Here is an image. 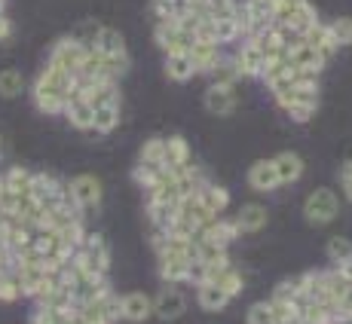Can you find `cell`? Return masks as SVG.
I'll return each instance as SVG.
<instances>
[{
    "mask_svg": "<svg viewBox=\"0 0 352 324\" xmlns=\"http://www.w3.org/2000/svg\"><path fill=\"white\" fill-rule=\"evenodd\" d=\"M202 104H206V111L214 113V117H230V113L236 111V104H239V98H236L233 86L212 83L206 89V95H202Z\"/></svg>",
    "mask_w": 352,
    "mask_h": 324,
    "instance_id": "obj_12",
    "label": "cell"
},
{
    "mask_svg": "<svg viewBox=\"0 0 352 324\" xmlns=\"http://www.w3.org/2000/svg\"><path fill=\"white\" fill-rule=\"evenodd\" d=\"M337 269H340V273H343V275H346V279H349V285H352V260H346V263H340V266H337Z\"/></svg>",
    "mask_w": 352,
    "mask_h": 324,
    "instance_id": "obj_44",
    "label": "cell"
},
{
    "mask_svg": "<svg viewBox=\"0 0 352 324\" xmlns=\"http://www.w3.org/2000/svg\"><path fill=\"white\" fill-rule=\"evenodd\" d=\"M331 34H334V40H337V46H352V19H334V22L328 25Z\"/></svg>",
    "mask_w": 352,
    "mask_h": 324,
    "instance_id": "obj_40",
    "label": "cell"
},
{
    "mask_svg": "<svg viewBox=\"0 0 352 324\" xmlns=\"http://www.w3.org/2000/svg\"><path fill=\"white\" fill-rule=\"evenodd\" d=\"M10 34H12L10 16H3V12H0V40H10Z\"/></svg>",
    "mask_w": 352,
    "mask_h": 324,
    "instance_id": "obj_42",
    "label": "cell"
},
{
    "mask_svg": "<svg viewBox=\"0 0 352 324\" xmlns=\"http://www.w3.org/2000/svg\"><path fill=\"white\" fill-rule=\"evenodd\" d=\"M98 31H101L98 22H83V25H77V28H74L71 37L80 40L83 46H92V43H96V37H98Z\"/></svg>",
    "mask_w": 352,
    "mask_h": 324,
    "instance_id": "obj_41",
    "label": "cell"
},
{
    "mask_svg": "<svg viewBox=\"0 0 352 324\" xmlns=\"http://www.w3.org/2000/svg\"><path fill=\"white\" fill-rule=\"evenodd\" d=\"M184 312H187V297L175 285L160 288V294L153 297V315L160 321H178Z\"/></svg>",
    "mask_w": 352,
    "mask_h": 324,
    "instance_id": "obj_10",
    "label": "cell"
},
{
    "mask_svg": "<svg viewBox=\"0 0 352 324\" xmlns=\"http://www.w3.org/2000/svg\"><path fill=\"white\" fill-rule=\"evenodd\" d=\"M196 233H199L206 242H212V245H218V248H230L236 239H239V229H236V227H233V220H227L224 214H221V218H214L208 227L196 229Z\"/></svg>",
    "mask_w": 352,
    "mask_h": 324,
    "instance_id": "obj_20",
    "label": "cell"
},
{
    "mask_svg": "<svg viewBox=\"0 0 352 324\" xmlns=\"http://www.w3.org/2000/svg\"><path fill=\"white\" fill-rule=\"evenodd\" d=\"M303 43L316 46V49H319L324 58H331L337 49H340V46H337V40H334V34H331V28L322 22V19H319L316 25H309L307 31H303Z\"/></svg>",
    "mask_w": 352,
    "mask_h": 324,
    "instance_id": "obj_22",
    "label": "cell"
},
{
    "mask_svg": "<svg viewBox=\"0 0 352 324\" xmlns=\"http://www.w3.org/2000/svg\"><path fill=\"white\" fill-rule=\"evenodd\" d=\"M153 37H157V46L162 49V56H187L193 46V37L181 31L175 19H160L157 28H153Z\"/></svg>",
    "mask_w": 352,
    "mask_h": 324,
    "instance_id": "obj_6",
    "label": "cell"
},
{
    "mask_svg": "<svg viewBox=\"0 0 352 324\" xmlns=\"http://www.w3.org/2000/svg\"><path fill=\"white\" fill-rule=\"evenodd\" d=\"M340 178H352V157H349V159L340 165Z\"/></svg>",
    "mask_w": 352,
    "mask_h": 324,
    "instance_id": "obj_43",
    "label": "cell"
},
{
    "mask_svg": "<svg viewBox=\"0 0 352 324\" xmlns=\"http://www.w3.org/2000/svg\"><path fill=\"white\" fill-rule=\"evenodd\" d=\"M3 3H6V0H0V12H3Z\"/></svg>",
    "mask_w": 352,
    "mask_h": 324,
    "instance_id": "obj_47",
    "label": "cell"
},
{
    "mask_svg": "<svg viewBox=\"0 0 352 324\" xmlns=\"http://www.w3.org/2000/svg\"><path fill=\"white\" fill-rule=\"evenodd\" d=\"M65 117H67V123L74 126V129H80V132H92V119H96V107L89 104L80 92H74L71 101H67V107H65Z\"/></svg>",
    "mask_w": 352,
    "mask_h": 324,
    "instance_id": "obj_18",
    "label": "cell"
},
{
    "mask_svg": "<svg viewBox=\"0 0 352 324\" xmlns=\"http://www.w3.org/2000/svg\"><path fill=\"white\" fill-rule=\"evenodd\" d=\"M74 315L83 324H113L120 321V297L111 288L107 294H101L89 303H74Z\"/></svg>",
    "mask_w": 352,
    "mask_h": 324,
    "instance_id": "obj_3",
    "label": "cell"
},
{
    "mask_svg": "<svg viewBox=\"0 0 352 324\" xmlns=\"http://www.w3.org/2000/svg\"><path fill=\"white\" fill-rule=\"evenodd\" d=\"M46 273H50V269L40 266V263H22V260H16V266H12V275H16L19 291H22V297H31V300H34V294L40 291V285L46 281Z\"/></svg>",
    "mask_w": 352,
    "mask_h": 324,
    "instance_id": "obj_14",
    "label": "cell"
},
{
    "mask_svg": "<svg viewBox=\"0 0 352 324\" xmlns=\"http://www.w3.org/2000/svg\"><path fill=\"white\" fill-rule=\"evenodd\" d=\"M28 324H31V321H28Z\"/></svg>",
    "mask_w": 352,
    "mask_h": 324,
    "instance_id": "obj_48",
    "label": "cell"
},
{
    "mask_svg": "<svg viewBox=\"0 0 352 324\" xmlns=\"http://www.w3.org/2000/svg\"><path fill=\"white\" fill-rule=\"evenodd\" d=\"M230 220H233V227L239 229V235L242 233L252 235V233H261V229L267 227L270 211H267V205H261V202H245V205H242Z\"/></svg>",
    "mask_w": 352,
    "mask_h": 324,
    "instance_id": "obj_13",
    "label": "cell"
},
{
    "mask_svg": "<svg viewBox=\"0 0 352 324\" xmlns=\"http://www.w3.org/2000/svg\"><path fill=\"white\" fill-rule=\"evenodd\" d=\"M89 49L101 52V56H129V52H126V40H123V34L113 31V28H104V25H101L96 43H92Z\"/></svg>",
    "mask_w": 352,
    "mask_h": 324,
    "instance_id": "obj_24",
    "label": "cell"
},
{
    "mask_svg": "<svg viewBox=\"0 0 352 324\" xmlns=\"http://www.w3.org/2000/svg\"><path fill=\"white\" fill-rule=\"evenodd\" d=\"M291 62H294L297 71H307V73H316L319 77L322 73V67L328 65V58L322 56L316 46H309V43H300L294 52H291Z\"/></svg>",
    "mask_w": 352,
    "mask_h": 324,
    "instance_id": "obj_23",
    "label": "cell"
},
{
    "mask_svg": "<svg viewBox=\"0 0 352 324\" xmlns=\"http://www.w3.org/2000/svg\"><path fill=\"white\" fill-rule=\"evenodd\" d=\"M120 319L141 324L147 319H153V297L141 294V291H129L120 297Z\"/></svg>",
    "mask_w": 352,
    "mask_h": 324,
    "instance_id": "obj_11",
    "label": "cell"
},
{
    "mask_svg": "<svg viewBox=\"0 0 352 324\" xmlns=\"http://www.w3.org/2000/svg\"><path fill=\"white\" fill-rule=\"evenodd\" d=\"M212 285H218L224 294H230V297H239L242 294V288H245V275L239 273V269L230 263V266H224L218 275L212 279Z\"/></svg>",
    "mask_w": 352,
    "mask_h": 324,
    "instance_id": "obj_28",
    "label": "cell"
},
{
    "mask_svg": "<svg viewBox=\"0 0 352 324\" xmlns=\"http://www.w3.org/2000/svg\"><path fill=\"white\" fill-rule=\"evenodd\" d=\"M248 40H252V43L257 46V52L263 56V62H273V58H279V56H288L285 46H282L279 31H276V28H270V31L257 34V37H248Z\"/></svg>",
    "mask_w": 352,
    "mask_h": 324,
    "instance_id": "obj_26",
    "label": "cell"
},
{
    "mask_svg": "<svg viewBox=\"0 0 352 324\" xmlns=\"http://www.w3.org/2000/svg\"><path fill=\"white\" fill-rule=\"evenodd\" d=\"M273 168H276V174H279V184L282 187H288V184H297V181L303 178V159H300V153H291V150H282V153H276L273 157Z\"/></svg>",
    "mask_w": 352,
    "mask_h": 324,
    "instance_id": "obj_19",
    "label": "cell"
},
{
    "mask_svg": "<svg viewBox=\"0 0 352 324\" xmlns=\"http://www.w3.org/2000/svg\"><path fill=\"white\" fill-rule=\"evenodd\" d=\"M86 56H89V46H83L80 40H74V37H62V40H56V46L50 49V65L62 67V71L77 77V73L83 71Z\"/></svg>",
    "mask_w": 352,
    "mask_h": 324,
    "instance_id": "obj_5",
    "label": "cell"
},
{
    "mask_svg": "<svg viewBox=\"0 0 352 324\" xmlns=\"http://www.w3.org/2000/svg\"><path fill=\"white\" fill-rule=\"evenodd\" d=\"M160 257V279L166 285H181V281H190V269L193 257L187 251H172V248H162L157 251Z\"/></svg>",
    "mask_w": 352,
    "mask_h": 324,
    "instance_id": "obj_7",
    "label": "cell"
},
{
    "mask_svg": "<svg viewBox=\"0 0 352 324\" xmlns=\"http://www.w3.org/2000/svg\"><path fill=\"white\" fill-rule=\"evenodd\" d=\"M230 300H233V297L224 294L218 285H212V281H196V303H199V309H206V312H224Z\"/></svg>",
    "mask_w": 352,
    "mask_h": 324,
    "instance_id": "obj_21",
    "label": "cell"
},
{
    "mask_svg": "<svg viewBox=\"0 0 352 324\" xmlns=\"http://www.w3.org/2000/svg\"><path fill=\"white\" fill-rule=\"evenodd\" d=\"M120 117H123V104H98L96 119H92V132L111 135L120 126Z\"/></svg>",
    "mask_w": 352,
    "mask_h": 324,
    "instance_id": "obj_27",
    "label": "cell"
},
{
    "mask_svg": "<svg viewBox=\"0 0 352 324\" xmlns=\"http://www.w3.org/2000/svg\"><path fill=\"white\" fill-rule=\"evenodd\" d=\"M71 263L77 266V273L83 275H98L107 279V269H111V248L101 239L98 233H86L83 242L77 245V251L71 254Z\"/></svg>",
    "mask_w": 352,
    "mask_h": 324,
    "instance_id": "obj_2",
    "label": "cell"
},
{
    "mask_svg": "<svg viewBox=\"0 0 352 324\" xmlns=\"http://www.w3.org/2000/svg\"><path fill=\"white\" fill-rule=\"evenodd\" d=\"M0 181H3V187L12 196H31L34 172H28V168H22V165H12V168H6V172L0 174Z\"/></svg>",
    "mask_w": 352,
    "mask_h": 324,
    "instance_id": "obj_25",
    "label": "cell"
},
{
    "mask_svg": "<svg viewBox=\"0 0 352 324\" xmlns=\"http://www.w3.org/2000/svg\"><path fill=\"white\" fill-rule=\"evenodd\" d=\"M74 89H77V77L46 62V67L37 73V80H34V86H31V101L40 113L58 117V113H65Z\"/></svg>",
    "mask_w": 352,
    "mask_h": 324,
    "instance_id": "obj_1",
    "label": "cell"
},
{
    "mask_svg": "<svg viewBox=\"0 0 352 324\" xmlns=\"http://www.w3.org/2000/svg\"><path fill=\"white\" fill-rule=\"evenodd\" d=\"M162 138H151V141H144V147H141V153H138V162L141 165H153V168H162Z\"/></svg>",
    "mask_w": 352,
    "mask_h": 324,
    "instance_id": "obj_36",
    "label": "cell"
},
{
    "mask_svg": "<svg viewBox=\"0 0 352 324\" xmlns=\"http://www.w3.org/2000/svg\"><path fill=\"white\" fill-rule=\"evenodd\" d=\"M208 77H212V83H221V86H236V80H242L239 77V67H236V62H233V56L221 58Z\"/></svg>",
    "mask_w": 352,
    "mask_h": 324,
    "instance_id": "obj_34",
    "label": "cell"
},
{
    "mask_svg": "<svg viewBox=\"0 0 352 324\" xmlns=\"http://www.w3.org/2000/svg\"><path fill=\"white\" fill-rule=\"evenodd\" d=\"M239 16V0H208V19L218 22V19H233Z\"/></svg>",
    "mask_w": 352,
    "mask_h": 324,
    "instance_id": "obj_38",
    "label": "cell"
},
{
    "mask_svg": "<svg viewBox=\"0 0 352 324\" xmlns=\"http://www.w3.org/2000/svg\"><path fill=\"white\" fill-rule=\"evenodd\" d=\"M343 181V193H346V199L352 202V178H340Z\"/></svg>",
    "mask_w": 352,
    "mask_h": 324,
    "instance_id": "obj_45",
    "label": "cell"
},
{
    "mask_svg": "<svg viewBox=\"0 0 352 324\" xmlns=\"http://www.w3.org/2000/svg\"><path fill=\"white\" fill-rule=\"evenodd\" d=\"M248 187H252L254 193H276L279 190V174H276L273 168V159H257L252 162V168H248Z\"/></svg>",
    "mask_w": 352,
    "mask_h": 324,
    "instance_id": "obj_15",
    "label": "cell"
},
{
    "mask_svg": "<svg viewBox=\"0 0 352 324\" xmlns=\"http://www.w3.org/2000/svg\"><path fill=\"white\" fill-rule=\"evenodd\" d=\"M199 199L206 202V208L212 214H218L221 218V211H227L230 208V193H227V187H218V184H206L199 190Z\"/></svg>",
    "mask_w": 352,
    "mask_h": 324,
    "instance_id": "obj_29",
    "label": "cell"
},
{
    "mask_svg": "<svg viewBox=\"0 0 352 324\" xmlns=\"http://www.w3.org/2000/svg\"><path fill=\"white\" fill-rule=\"evenodd\" d=\"M74 319V309H67V312H62V309H50V306H37L31 315V324H71Z\"/></svg>",
    "mask_w": 352,
    "mask_h": 324,
    "instance_id": "obj_35",
    "label": "cell"
},
{
    "mask_svg": "<svg viewBox=\"0 0 352 324\" xmlns=\"http://www.w3.org/2000/svg\"><path fill=\"white\" fill-rule=\"evenodd\" d=\"M252 3H257V6H267V10H273L276 0H252Z\"/></svg>",
    "mask_w": 352,
    "mask_h": 324,
    "instance_id": "obj_46",
    "label": "cell"
},
{
    "mask_svg": "<svg viewBox=\"0 0 352 324\" xmlns=\"http://www.w3.org/2000/svg\"><path fill=\"white\" fill-rule=\"evenodd\" d=\"M67 193H71L74 205L80 211H92V208L101 205V196H104V187L96 174H77V178L67 181Z\"/></svg>",
    "mask_w": 352,
    "mask_h": 324,
    "instance_id": "obj_8",
    "label": "cell"
},
{
    "mask_svg": "<svg viewBox=\"0 0 352 324\" xmlns=\"http://www.w3.org/2000/svg\"><path fill=\"white\" fill-rule=\"evenodd\" d=\"M337 214H340V199H337V193L328 190V187H319V190H313L303 199V218H307V224L324 227V224H331Z\"/></svg>",
    "mask_w": 352,
    "mask_h": 324,
    "instance_id": "obj_4",
    "label": "cell"
},
{
    "mask_svg": "<svg viewBox=\"0 0 352 324\" xmlns=\"http://www.w3.org/2000/svg\"><path fill=\"white\" fill-rule=\"evenodd\" d=\"M303 3H307V0H276L273 3V22L276 25H288V19L294 16Z\"/></svg>",
    "mask_w": 352,
    "mask_h": 324,
    "instance_id": "obj_39",
    "label": "cell"
},
{
    "mask_svg": "<svg viewBox=\"0 0 352 324\" xmlns=\"http://www.w3.org/2000/svg\"><path fill=\"white\" fill-rule=\"evenodd\" d=\"M25 92V77L16 67H6L0 71V98H19Z\"/></svg>",
    "mask_w": 352,
    "mask_h": 324,
    "instance_id": "obj_33",
    "label": "cell"
},
{
    "mask_svg": "<svg viewBox=\"0 0 352 324\" xmlns=\"http://www.w3.org/2000/svg\"><path fill=\"white\" fill-rule=\"evenodd\" d=\"M166 77L172 80V83H187V80L196 77L193 65L187 56H166Z\"/></svg>",
    "mask_w": 352,
    "mask_h": 324,
    "instance_id": "obj_30",
    "label": "cell"
},
{
    "mask_svg": "<svg viewBox=\"0 0 352 324\" xmlns=\"http://www.w3.org/2000/svg\"><path fill=\"white\" fill-rule=\"evenodd\" d=\"M324 257L331 260V266H340V263L352 260V242L346 235H331L328 245H324Z\"/></svg>",
    "mask_w": 352,
    "mask_h": 324,
    "instance_id": "obj_31",
    "label": "cell"
},
{
    "mask_svg": "<svg viewBox=\"0 0 352 324\" xmlns=\"http://www.w3.org/2000/svg\"><path fill=\"white\" fill-rule=\"evenodd\" d=\"M233 62L239 67V77H257V80H261V71H263V65H267L252 40H239V46H236V52H233Z\"/></svg>",
    "mask_w": 352,
    "mask_h": 324,
    "instance_id": "obj_16",
    "label": "cell"
},
{
    "mask_svg": "<svg viewBox=\"0 0 352 324\" xmlns=\"http://www.w3.org/2000/svg\"><path fill=\"white\" fill-rule=\"evenodd\" d=\"M187 58H190L193 71L196 73H212L214 65L224 58V52H221L218 43H202V40H193L190 52H187Z\"/></svg>",
    "mask_w": 352,
    "mask_h": 324,
    "instance_id": "obj_17",
    "label": "cell"
},
{
    "mask_svg": "<svg viewBox=\"0 0 352 324\" xmlns=\"http://www.w3.org/2000/svg\"><path fill=\"white\" fill-rule=\"evenodd\" d=\"M245 324H279L276 321V306L270 300H263V303H254L252 309H248V319Z\"/></svg>",
    "mask_w": 352,
    "mask_h": 324,
    "instance_id": "obj_37",
    "label": "cell"
},
{
    "mask_svg": "<svg viewBox=\"0 0 352 324\" xmlns=\"http://www.w3.org/2000/svg\"><path fill=\"white\" fill-rule=\"evenodd\" d=\"M162 168L172 174L184 172V168L193 165V150L190 144H187V138H181V135H168V138H162Z\"/></svg>",
    "mask_w": 352,
    "mask_h": 324,
    "instance_id": "obj_9",
    "label": "cell"
},
{
    "mask_svg": "<svg viewBox=\"0 0 352 324\" xmlns=\"http://www.w3.org/2000/svg\"><path fill=\"white\" fill-rule=\"evenodd\" d=\"M214 40H218V46L239 43V40H242L239 16H233V19H218V22H214Z\"/></svg>",
    "mask_w": 352,
    "mask_h": 324,
    "instance_id": "obj_32",
    "label": "cell"
}]
</instances>
